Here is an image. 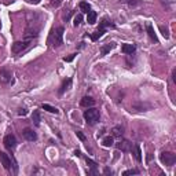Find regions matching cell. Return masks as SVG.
Listing matches in <instances>:
<instances>
[{
  "label": "cell",
  "instance_id": "1",
  "mask_svg": "<svg viewBox=\"0 0 176 176\" xmlns=\"http://www.w3.org/2000/svg\"><path fill=\"white\" fill-rule=\"evenodd\" d=\"M63 33H65V29L62 26H58V28L53 29L51 34H50V41L54 47H59L63 41Z\"/></svg>",
  "mask_w": 176,
  "mask_h": 176
},
{
  "label": "cell",
  "instance_id": "2",
  "mask_svg": "<svg viewBox=\"0 0 176 176\" xmlns=\"http://www.w3.org/2000/svg\"><path fill=\"white\" fill-rule=\"evenodd\" d=\"M99 117H101V113L95 107H88V110L84 111V118H85L87 124H90V125H94V124L98 123Z\"/></svg>",
  "mask_w": 176,
  "mask_h": 176
},
{
  "label": "cell",
  "instance_id": "3",
  "mask_svg": "<svg viewBox=\"0 0 176 176\" xmlns=\"http://www.w3.org/2000/svg\"><path fill=\"white\" fill-rule=\"evenodd\" d=\"M160 160L164 165H167V167H172V165L176 162V155L171 152H162L160 154Z\"/></svg>",
  "mask_w": 176,
  "mask_h": 176
},
{
  "label": "cell",
  "instance_id": "4",
  "mask_svg": "<svg viewBox=\"0 0 176 176\" xmlns=\"http://www.w3.org/2000/svg\"><path fill=\"white\" fill-rule=\"evenodd\" d=\"M32 43V39H25V40H22V41H15V43L12 44V53L14 54H19V53H22L26 47L29 46V44Z\"/></svg>",
  "mask_w": 176,
  "mask_h": 176
},
{
  "label": "cell",
  "instance_id": "5",
  "mask_svg": "<svg viewBox=\"0 0 176 176\" xmlns=\"http://www.w3.org/2000/svg\"><path fill=\"white\" fill-rule=\"evenodd\" d=\"M3 143H4V147L8 149V150H14L17 147V138L12 133H8V135L4 136L3 139Z\"/></svg>",
  "mask_w": 176,
  "mask_h": 176
},
{
  "label": "cell",
  "instance_id": "6",
  "mask_svg": "<svg viewBox=\"0 0 176 176\" xmlns=\"http://www.w3.org/2000/svg\"><path fill=\"white\" fill-rule=\"evenodd\" d=\"M116 147L118 149V150H121V152H132V143L130 142V140L127 139H123L120 140V142L116 143Z\"/></svg>",
  "mask_w": 176,
  "mask_h": 176
},
{
  "label": "cell",
  "instance_id": "7",
  "mask_svg": "<svg viewBox=\"0 0 176 176\" xmlns=\"http://www.w3.org/2000/svg\"><path fill=\"white\" fill-rule=\"evenodd\" d=\"M0 162H2V165H3L7 171H11V167H12L11 158H10V155L6 154L4 152H0Z\"/></svg>",
  "mask_w": 176,
  "mask_h": 176
},
{
  "label": "cell",
  "instance_id": "8",
  "mask_svg": "<svg viewBox=\"0 0 176 176\" xmlns=\"http://www.w3.org/2000/svg\"><path fill=\"white\" fill-rule=\"evenodd\" d=\"M12 73L8 69H0V83L2 84H8L11 81Z\"/></svg>",
  "mask_w": 176,
  "mask_h": 176
},
{
  "label": "cell",
  "instance_id": "9",
  "mask_svg": "<svg viewBox=\"0 0 176 176\" xmlns=\"http://www.w3.org/2000/svg\"><path fill=\"white\" fill-rule=\"evenodd\" d=\"M22 135H24V138L26 140H29V142H34V140L37 139L36 132H34L32 128H25V130L22 131Z\"/></svg>",
  "mask_w": 176,
  "mask_h": 176
},
{
  "label": "cell",
  "instance_id": "10",
  "mask_svg": "<svg viewBox=\"0 0 176 176\" xmlns=\"http://www.w3.org/2000/svg\"><path fill=\"white\" fill-rule=\"evenodd\" d=\"M114 47H116V43H114V41H110V43L103 44V46L101 47V55H102V56L107 55V54L110 53V51L114 48Z\"/></svg>",
  "mask_w": 176,
  "mask_h": 176
},
{
  "label": "cell",
  "instance_id": "11",
  "mask_svg": "<svg viewBox=\"0 0 176 176\" xmlns=\"http://www.w3.org/2000/svg\"><path fill=\"white\" fill-rule=\"evenodd\" d=\"M80 105L83 106V107H92L94 105H95V99H92L91 96H84L83 99H81V102H80Z\"/></svg>",
  "mask_w": 176,
  "mask_h": 176
},
{
  "label": "cell",
  "instance_id": "12",
  "mask_svg": "<svg viewBox=\"0 0 176 176\" xmlns=\"http://www.w3.org/2000/svg\"><path fill=\"white\" fill-rule=\"evenodd\" d=\"M70 85H72V78H66V80L62 83L61 88L58 90V94H59V95H63V94H65L66 91L70 88Z\"/></svg>",
  "mask_w": 176,
  "mask_h": 176
},
{
  "label": "cell",
  "instance_id": "13",
  "mask_svg": "<svg viewBox=\"0 0 176 176\" xmlns=\"http://www.w3.org/2000/svg\"><path fill=\"white\" fill-rule=\"evenodd\" d=\"M107 28H111V29H114L116 28V25L114 24H111L109 19H103L101 24H99V30H102V32H106V29Z\"/></svg>",
  "mask_w": 176,
  "mask_h": 176
},
{
  "label": "cell",
  "instance_id": "14",
  "mask_svg": "<svg viewBox=\"0 0 176 176\" xmlns=\"http://www.w3.org/2000/svg\"><path fill=\"white\" fill-rule=\"evenodd\" d=\"M135 50H136L135 44H130V43L123 44V47H121V51H123L124 54H133Z\"/></svg>",
  "mask_w": 176,
  "mask_h": 176
},
{
  "label": "cell",
  "instance_id": "15",
  "mask_svg": "<svg viewBox=\"0 0 176 176\" xmlns=\"http://www.w3.org/2000/svg\"><path fill=\"white\" fill-rule=\"evenodd\" d=\"M146 29H147V33H149V36H150V39H152V40H154L155 43H157L158 39H157V34H155L154 29H153V26H152V24L146 25Z\"/></svg>",
  "mask_w": 176,
  "mask_h": 176
},
{
  "label": "cell",
  "instance_id": "16",
  "mask_svg": "<svg viewBox=\"0 0 176 176\" xmlns=\"http://www.w3.org/2000/svg\"><path fill=\"white\" fill-rule=\"evenodd\" d=\"M113 145H114V136H106V138H103L102 140L103 147H111Z\"/></svg>",
  "mask_w": 176,
  "mask_h": 176
},
{
  "label": "cell",
  "instance_id": "17",
  "mask_svg": "<svg viewBox=\"0 0 176 176\" xmlns=\"http://www.w3.org/2000/svg\"><path fill=\"white\" fill-rule=\"evenodd\" d=\"M87 14H88V15H87V21H88V24L90 25H94L96 22V12L95 11H92V10H90V11L87 12Z\"/></svg>",
  "mask_w": 176,
  "mask_h": 176
},
{
  "label": "cell",
  "instance_id": "18",
  "mask_svg": "<svg viewBox=\"0 0 176 176\" xmlns=\"http://www.w3.org/2000/svg\"><path fill=\"white\" fill-rule=\"evenodd\" d=\"M40 110H34L33 114H32V121H33V124L36 125V127H39L40 125Z\"/></svg>",
  "mask_w": 176,
  "mask_h": 176
},
{
  "label": "cell",
  "instance_id": "19",
  "mask_svg": "<svg viewBox=\"0 0 176 176\" xmlns=\"http://www.w3.org/2000/svg\"><path fill=\"white\" fill-rule=\"evenodd\" d=\"M111 132H113V135H111V136L120 138V136H123V133H124V128L121 127V125H117V127H114L113 130H111Z\"/></svg>",
  "mask_w": 176,
  "mask_h": 176
},
{
  "label": "cell",
  "instance_id": "20",
  "mask_svg": "<svg viewBox=\"0 0 176 176\" xmlns=\"http://www.w3.org/2000/svg\"><path fill=\"white\" fill-rule=\"evenodd\" d=\"M41 107H43L44 110L50 111V113H53V114H58V113H59V110L56 107H54V106H51V105H47V103H43V106H41Z\"/></svg>",
  "mask_w": 176,
  "mask_h": 176
},
{
  "label": "cell",
  "instance_id": "21",
  "mask_svg": "<svg viewBox=\"0 0 176 176\" xmlns=\"http://www.w3.org/2000/svg\"><path fill=\"white\" fill-rule=\"evenodd\" d=\"M85 161H87V164L91 167V169H92V171H91V173H95V169H96V167H98V164H96L95 161L91 160V158H88V157L85 158Z\"/></svg>",
  "mask_w": 176,
  "mask_h": 176
},
{
  "label": "cell",
  "instance_id": "22",
  "mask_svg": "<svg viewBox=\"0 0 176 176\" xmlns=\"http://www.w3.org/2000/svg\"><path fill=\"white\" fill-rule=\"evenodd\" d=\"M133 149H135V158H136V161H139V162H140V161H142V152H140V147L136 145Z\"/></svg>",
  "mask_w": 176,
  "mask_h": 176
},
{
  "label": "cell",
  "instance_id": "23",
  "mask_svg": "<svg viewBox=\"0 0 176 176\" xmlns=\"http://www.w3.org/2000/svg\"><path fill=\"white\" fill-rule=\"evenodd\" d=\"M80 10L83 12H88L91 10V6L87 3V2H81V3H80Z\"/></svg>",
  "mask_w": 176,
  "mask_h": 176
},
{
  "label": "cell",
  "instance_id": "24",
  "mask_svg": "<svg viewBox=\"0 0 176 176\" xmlns=\"http://www.w3.org/2000/svg\"><path fill=\"white\" fill-rule=\"evenodd\" d=\"M103 33H105V32H102V30H99V29H98V30H96L94 34H91V39H92V41H96L99 37H102Z\"/></svg>",
  "mask_w": 176,
  "mask_h": 176
},
{
  "label": "cell",
  "instance_id": "25",
  "mask_svg": "<svg viewBox=\"0 0 176 176\" xmlns=\"http://www.w3.org/2000/svg\"><path fill=\"white\" fill-rule=\"evenodd\" d=\"M81 22H83V15H81V14H77V15L74 17V21H73L74 26H78Z\"/></svg>",
  "mask_w": 176,
  "mask_h": 176
},
{
  "label": "cell",
  "instance_id": "26",
  "mask_svg": "<svg viewBox=\"0 0 176 176\" xmlns=\"http://www.w3.org/2000/svg\"><path fill=\"white\" fill-rule=\"evenodd\" d=\"M124 176H128V175H139V171L138 169H128L123 173Z\"/></svg>",
  "mask_w": 176,
  "mask_h": 176
},
{
  "label": "cell",
  "instance_id": "27",
  "mask_svg": "<svg viewBox=\"0 0 176 176\" xmlns=\"http://www.w3.org/2000/svg\"><path fill=\"white\" fill-rule=\"evenodd\" d=\"M160 30L162 32V36H164L165 39H169V30H168V28H164V26H160Z\"/></svg>",
  "mask_w": 176,
  "mask_h": 176
},
{
  "label": "cell",
  "instance_id": "28",
  "mask_svg": "<svg viewBox=\"0 0 176 176\" xmlns=\"http://www.w3.org/2000/svg\"><path fill=\"white\" fill-rule=\"evenodd\" d=\"M62 2H63V0H51V6L53 7H59Z\"/></svg>",
  "mask_w": 176,
  "mask_h": 176
},
{
  "label": "cell",
  "instance_id": "29",
  "mask_svg": "<svg viewBox=\"0 0 176 176\" xmlns=\"http://www.w3.org/2000/svg\"><path fill=\"white\" fill-rule=\"evenodd\" d=\"M76 135L78 136V139H80V140H85V135H84L81 131H77V132H76Z\"/></svg>",
  "mask_w": 176,
  "mask_h": 176
},
{
  "label": "cell",
  "instance_id": "30",
  "mask_svg": "<svg viewBox=\"0 0 176 176\" xmlns=\"http://www.w3.org/2000/svg\"><path fill=\"white\" fill-rule=\"evenodd\" d=\"M76 55H77V54H72V55H70V56H68V58H63V61H65V62H70V61H73L74 56H76Z\"/></svg>",
  "mask_w": 176,
  "mask_h": 176
},
{
  "label": "cell",
  "instance_id": "31",
  "mask_svg": "<svg viewBox=\"0 0 176 176\" xmlns=\"http://www.w3.org/2000/svg\"><path fill=\"white\" fill-rule=\"evenodd\" d=\"M18 114L19 116H26V114H28V110H26V109H19Z\"/></svg>",
  "mask_w": 176,
  "mask_h": 176
},
{
  "label": "cell",
  "instance_id": "32",
  "mask_svg": "<svg viewBox=\"0 0 176 176\" xmlns=\"http://www.w3.org/2000/svg\"><path fill=\"white\" fill-rule=\"evenodd\" d=\"M128 3H130L131 6H133V4H139V3H140V0H130Z\"/></svg>",
  "mask_w": 176,
  "mask_h": 176
},
{
  "label": "cell",
  "instance_id": "33",
  "mask_svg": "<svg viewBox=\"0 0 176 176\" xmlns=\"http://www.w3.org/2000/svg\"><path fill=\"white\" fill-rule=\"evenodd\" d=\"M103 173H106V175H109V173H110V175H111V173H113V171H111L110 168H105V171H103Z\"/></svg>",
  "mask_w": 176,
  "mask_h": 176
},
{
  "label": "cell",
  "instance_id": "34",
  "mask_svg": "<svg viewBox=\"0 0 176 176\" xmlns=\"http://www.w3.org/2000/svg\"><path fill=\"white\" fill-rule=\"evenodd\" d=\"M172 78H173V83H176V69L173 70V73H172Z\"/></svg>",
  "mask_w": 176,
  "mask_h": 176
},
{
  "label": "cell",
  "instance_id": "35",
  "mask_svg": "<svg viewBox=\"0 0 176 176\" xmlns=\"http://www.w3.org/2000/svg\"><path fill=\"white\" fill-rule=\"evenodd\" d=\"M29 2H30V3H33V4H39V3H40V0H29Z\"/></svg>",
  "mask_w": 176,
  "mask_h": 176
},
{
  "label": "cell",
  "instance_id": "36",
  "mask_svg": "<svg viewBox=\"0 0 176 176\" xmlns=\"http://www.w3.org/2000/svg\"><path fill=\"white\" fill-rule=\"evenodd\" d=\"M74 154L77 155V157H80V155H81V153H80V152H78V150H76V152H74Z\"/></svg>",
  "mask_w": 176,
  "mask_h": 176
}]
</instances>
